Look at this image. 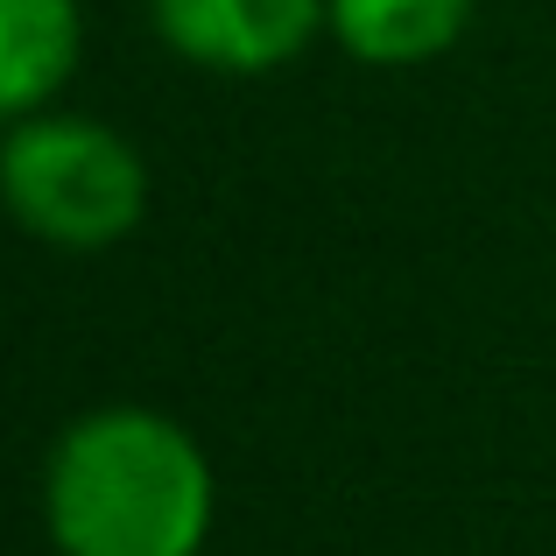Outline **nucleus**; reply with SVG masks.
<instances>
[{
    "mask_svg": "<svg viewBox=\"0 0 556 556\" xmlns=\"http://www.w3.org/2000/svg\"><path fill=\"white\" fill-rule=\"evenodd\" d=\"M212 507L198 437L141 402L78 416L42 465V529L64 556H198Z\"/></svg>",
    "mask_w": 556,
    "mask_h": 556,
    "instance_id": "nucleus-1",
    "label": "nucleus"
},
{
    "mask_svg": "<svg viewBox=\"0 0 556 556\" xmlns=\"http://www.w3.org/2000/svg\"><path fill=\"white\" fill-rule=\"evenodd\" d=\"M0 204L64 254L121 247L149 212V163L92 113H28L0 141Z\"/></svg>",
    "mask_w": 556,
    "mask_h": 556,
    "instance_id": "nucleus-2",
    "label": "nucleus"
},
{
    "mask_svg": "<svg viewBox=\"0 0 556 556\" xmlns=\"http://www.w3.org/2000/svg\"><path fill=\"white\" fill-rule=\"evenodd\" d=\"M149 22L190 64L261 78L325 28V0H149Z\"/></svg>",
    "mask_w": 556,
    "mask_h": 556,
    "instance_id": "nucleus-3",
    "label": "nucleus"
},
{
    "mask_svg": "<svg viewBox=\"0 0 556 556\" xmlns=\"http://www.w3.org/2000/svg\"><path fill=\"white\" fill-rule=\"evenodd\" d=\"M78 0H0V121L42 113L78 71Z\"/></svg>",
    "mask_w": 556,
    "mask_h": 556,
    "instance_id": "nucleus-4",
    "label": "nucleus"
},
{
    "mask_svg": "<svg viewBox=\"0 0 556 556\" xmlns=\"http://www.w3.org/2000/svg\"><path fill=\"white\" fill-rule=\"evenodd\" d=\"M479 0H325V28L374 71L430 64L465 36Z\"/></svg>",
    "mask_w": 556,
    "mask_h": 556,
    "instance_id": "nucleus-5",
    "label": "nucleus"
}]
</instances>
